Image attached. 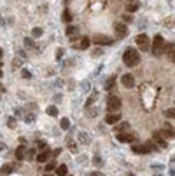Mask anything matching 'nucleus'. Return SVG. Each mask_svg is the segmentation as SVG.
Segmentation results:
<instances>
[{"label": "nucleus", "instance_id": "42", "mask_svg": "<svg viewBox=\"0 0 175 176\" xmlns=\"http://www.w3.org/2000/svg\"><path fill=\"white\" fill-rule=\"evenodd\" d=\"M0 91H4V87H2V85H0Z\"/></svg>", "mask_w": 175, "mask_h": 176}, {"label": "nucleus", "instance_id": "41", "mask_svg": "<svg viewBox=\"0 0 175 176\" xmlns=\"http://www.w3.org/2000/svg\"><path fill=\"white\" fill-rule=\"evenodd\" d=\"M2 52H4V51H2V49H0V56H2Z\"/></svg>", "mask_w": 175, "mask_h": 176}, {"label": "nucleus", "instance_id": "16", "mask_svg": "<svg viewBox=\"0 0 175 176\" xmlns=\"http://www.w3.org/2000/svg\"><path fill=\"white\" fill-rule=\"evenodd\" d=\"M138 5H140V4H137V2H128L126 11H128V12H135V11H138Z\"/></svg>", "mask_w": 175, "mask_h": 176}, {"label": "nucleus", "instance_id": "7", "mask_svg": "<svg viewBox=\"0 0 175 176\" xmlns=\"http://www.w3.org/2000/svg\"><path fill=\"white\" fill-rule=\"evenodd\" d=\"M152 141L158 143L161 148H166V139H165V136H163L159 131H154V134H152Z\"/></svg>", "mask_w": 175, "mask_h": 176}, {"label": "nucleus", "instance_id": "11", "mask_svg": "<svg viewBox=\"0 0 175 176\" xmlns=\"http://www.w3.org/2000/svg\"><path fill=\"white\" fill-rule=\"evenodd\" d=\"M131 150L137 152V154H149V147L147 145H131Z\"/></svg>", "mask_w": 175, "mask_h": 176}, {"label": "nucleus", "instance_id": "6", "mask_svg": "<svg viewBox=\"0 0 175 176\" xmlns=\"http://www.w3.org/2000/svg\"><path fill=\"white\" fill-rule=\"evenodd\" d=\"M161 134L165 138H172V139H175V127H172L170 124H165L163 126V131H159Z\"/></svg>", "mask_w": 175, "mask_h": 176}, {"label": "nucleus", "instance_id": "46", "mask_svg": "<svg viewBox=\"0 0 175 176\" xmlns=\"http://www.w3.org/2000/svg\"><path fill=\"white\" fill-rule=\"evenodd\" d=\"M128 2H133V0H128Z\"/></svg>", "mask_w": 175, "mask_h": 176}, {"label": "nucleus", "instance_id": "20", "mask_svg": "<svg viewBox=\"0 0 175 176\" xmlns=\"http://www.w3.org/2000/svg\"><path fill=\"white\" fill-rule=\"evenodd\" d=\"M53 169H56V162H54V160L51 159V160H49V162L46 164V171H44V173H51Z\"/></svg>", "mask_w": 175, "mask_h": 176}, {"label": "nucleus", "instance_id": "25", "mask_svg": "<svg viewBox=\"0 0 175 176\" xmlns=\"http://www.w3.org/2000/svg\"><path fill=\"white\" fill-rule=\"evenodd\" d=\"M165 117L175 119V108H168V110H165Z\"/></svg>", "mask_w": 175, "mask_h": 176}, {"label": "nucleus", "instance_id": "38", "mask_svg": "<svg viewBox=\"0 0 175 176\" xmlns=\"http://www.w3.org/2000/svg\"><path fill=\"white\" fill-rule=\"evenodd\" d=\"M60 155V148L58 150H54V152H53V157H58Z\"/></svg>", "mask_w": 175, "mask_h": 176}, {"label": "nucleus", "instance_id": "30", "mask_svg": "<svg viewBox=\"0 0 175 176\" xmlns=\"http://www.w3.org/2000/svg\"><path fill=\"white\" fill-rule=\"evenodd\" d=\"M121 19L124 21V23H133V16H131V14H124Z\"/></svg>", "mask_w": 175, "mask_h": 176}, {"label": "nucleus", "instance_id": "32", "mask_svg": "<svg viewBox=\"0 0 175 176\" xmlns=\"http://www.w3.org/2000/svg\"><path fill=\"white\" fill-rule=\"evenodd\" d=\"M93 162H95L97 166H102V164H103V160H102V157H95V159H93Z\"/></svg>", "mask_w": 175, "mask_h": 176}, {"label": "nucleus", "instance_id": "2", "mask_svg": "<svg viewBox=\"0 0 175 176\" xmlns=\"http://www.w3.org/2000/svg\"><path fill=\"white\" fill-rule=\"evenodd\" d=\"M152 54L156 56H159V54H163V51H165V40L161 35H156L154 37V42H152Z\"/></svg>", "mask_w": 175, "mask_h": 176}, {"label": "nucleus", "instance_id": "17", "mask_svg": "<svg viewBox=\"0 0 175 176\" xmlns=\"http://www.w3.org/2000/svg\"><path fill=\"white\" fill-rule=\"evenodd\" d=\"M56 176H67V166L65 164L56 166Z\"/></svg>", "mask_w": 175, "mask_h": 176}, {"label": "nucleus", "instance_id": "27", "mask_svg": "<svg viewBox=\"0 0 175 176\" xmlns=\"http://www.w3.org/2000/svg\"><path fill=\"white\" fill-rule=\"evenodd\" d=\"M25 45H26L28 49H32V47H35V42H33V40L28 37V39H25Z\"/></svg>", "mask_w": 175, "mask_h": 176}, {"label": "nucleus", "instance_id": "12", "mask_svg": "<svg viewBox=\"0 0 175 176\" xmlns=\"http://www.w3.org/2000/svg\"><path fill=\"white\" fill-rule=\"evenodd\" d=\"M119 120H121V115H119L117 112L116 114H109V115L105 117V122H107V124H117Z\"/></svg>", "mask_w": 175, "mask_h": 176}, {"label": "nucleus", "instance_id": "43", "mask_svg": "<svg viewBox=\"0 0 175 176\" xmlns=\"http://www.w3.org/2000/svg\"><path fill=\"white\" fill-rule=\"evenodd\" d=\"M0 77H2V70H0Z\"/></svg>", "mask_w": 175, "mask_h": 176}, {"label": "nucleus", "instance_id": "24", "mask_svg": "<svg viewBox=\"0 0 175 176\" xmlns=\"http://www.w3.org/2000/svg\"><path fill=\"white\" fill-rule=\"evenodd\" d=\"M47 114H49L51 117H56V115H58V108H56V106H49V108H47Z\"/></svg>", "mask_w": 175, "mask_h": 176}, {"label": "nucleus", "instance_id": "18", "mask_svg": "<svg viewBox=\"0 0 175 176\" xmlns=\"http://www.w3.org/2000/svg\"><path fill=\"white\" fill-rule=\"evenodd\" d=\"M25 154H26L25 147H20V148L16 150V159H18V160H25Z\"/></svg>", "mask_w": 175, "mask_h": 176}, {"label": "nucleus", "instance_id": "39", "mask_svg": "<svg viewBox=\"0 0 175 176\" xmlns=\"http://www.w3.org/2000/svg\"><path fill=\"white\" fill-rule=\"evenodd\" d=\"M91 176H103L102 173H98V171H95V173H91Z\"/></svg>", "mask_w": 175, "mask_h": 176}, {"label": "nucleus", "instance_id": "1", "mask_svg": "<svg viewBox=\"0 0 175 176\" xmlns=\"http://www.w3.org/2000/svg\"><path fill=\"white\" fill-rule=\"evenodd\" d=\"M123 61H124V65L126 66H137L138 63H140V54H138V51L137 49H128V51H124V54H123Z\"/></svg>", "mask_w": 175, "mask_h": 176}, {"label": "nucleus", "instance_id": "22", "mask_svg": "<svg viewBox=\"0 0 175 176\" xmlns=\"http://www.w3.org/2000/svg\"><path fill=\"white\" fill-rule=\"evenodd\" d=\"M126 129H130V124H128V122H121V124L116 126V131H119V133H123V131H126Z\"/></svg>", "mask_w": 175, "mask_h": 176}, {"label": "nucleus", "instance_id": "8", "mask_svg": "<svg viewBox=\"0 0 175 176\" xmlns=\"http://www.w3.org/2000/svg\"><path fill=\"white\" fill-rule=\"evenodd\" d=\"M93 42H95L97 45H110V44H112V39H110V37H105V35H97V37L93 39Z\"/></svg>", "mask_w": 175, "mask_h": 176}, {"label": "nucleus", "instance_id": "29", "mask_svg": "<svg viewBox=\"0 0 175 176\" xmlns=\"http://www.w3.org/2000/svg\"><path fill=\"white\" fill-rule=\"evenodd\" d=\"M63 21H65V23H70V21H72V16H70V12H68V11H65V12H63Z\"/></svg>", "mask_w": 175, "mask_h": 176}, {"label": "nucleus", "instance_id": "26", "mask_svg": "<svg viewBox=\"0 0 175 176\" xmlns=\"http://www.w3.org/2000/svg\"><path fill=\"white\" fill-rule=\"evenodd\" d=\"M68 127H70V120H68V119H61V129L67 131Z\"/></svg>", "mask_w": 175, "mask_h": 176}, {"label": "nucleus", "instance_id": "19", "mask_svg": "<svg viewBox=\"0 0 175 176\" xmlns=\"http://www.w3.org/2000/svg\"><path fill=\"white\" fill-rule=\"evenodd\" d=\"M89 47V39L88 37H82L81 42H79V49H88Z\"/></svg>", "mask_w": 175, "mask_h": 176}, {"label": "nucleus", "instance_id": "15", "mask_svg": "<svg viewBox=\"0 0 175 176\" xmlns=\"http://www.w3.org/2000/svg\"><path fill=\"white\" fill-rule=\"evenodd\" d=\"M114 85H116V77L107 78V82H105V89H107V91H110V89H114Z\"/></svg>", "mask_w": 175, "mask_h": 176}, {"label": "nucleus", "instance_id": "37", "mask_svg": "<svg viewBox=\"0 0 175 176\" xmlns=\"http://www.w3.org/2000/svg\"><path fill=\"white\" fill-rule=\"evenodd\" d=\"M152 167H154V169H163V166H161V164H152Z\"/></svg>", "mask_w": 175, "mask_h": 176}, {"label": "nucleus", "instance_id": "40", "mask_svg": "<svg viewBox=\"0 0 175 176\" xmlns=\"http://www.w3.org/2000/svg\"><path fill=\"white\" fill-rule=\"evenodd\" d=\"M170 175H172V176H175V169H172V171H170Z\"/></svg>", "mask_w": 175, "mask_h": 176}, {"label": "nucleus", "instance_id": "14", "mask_svg": "<svg viewBox=\"0 0 175 176\" xmlns=\"http://www.w3.org/2000/svg\"><path fill=\"white\" fill-rule=\"evenodd\" d=\"M12 171H14V166H12V164H5V166H2V169H0L2 175H11Z\"/></svg>", "mask_w": 175, "mask_h": 176}, {"label": "nucleus", "instance_id": "21", "mask_svg": "<svg viewBox=\"0 0 175 176\" xmlns=\"http://www.w3.org/2000/svg\"><path fill=\"white\" fill-rule=\"evenodd\" d=\"M77 32H79L77 26H68V28H67V35H68V37H76Z\"/></svg>", "mask_w": 175, "mask_h": 176}, {"label": "nucleus", "instance_id": "36", "mask_svg": "<svg viewBox=\"0 0 175 176\" xmlns=\"http://www.w3.org/2000/svg\"><path fill=\"white\" fill-rule=\"evenodd\" d=\"M20 65H21V59L16 58V59H14V66H20Z\"/></svg>", "mask_w": 175, "mask_h": 176}, {"label": "nucleus", "instance_id": "23", "mask_svg": "<svg viewBox=\"0 0 175 176\" xmlns=\"http://www.w3.org/2000/svg\"><path fill=\"white\" fill-rule=\"evenodd\" d=\"M33 157H35V150H33V148L26 150V154H25V160H32Z\"/></svg>", "mask_w": 175, "mask_h": 176}, {"label": "nucleus", "instance_id": "45", "mask_svg": "<svg viewBox=\"0 0 175 176\" xmlns=\"http://www.w3.org/2000/svg\"><path fill=\"white\" fill-rule=\"evenodd\" d=\"M0 66H2V61H0Z\"/></svg>", "mask_w": 175, "mask_h": 176}, {"label": "nucleus", "instance_id": "34", "mask_svg": "<svg viewBox=\"0 0 175 176\" xmlns=\"http://www.w3.org/2000/svg\"><path fill=\"white\" fill-rule=\"evenodd\" d=\"M39 148H40V150H44V148H47V147H46V143H44V141H39Z\"/></svg>", "mask_w": 175, "mask_h": 176}, {"label": "nucleus", "instance_id": "33", "mask_svg": "<svg viewBox=\"0 0 175 176\" xmlns=\"http://www.w3.org/2000/svg\"><path fill=\"white\" fill-rule=\"evenodd\" d=\"M23 77H25V78H30V77H32V73H30L28 70H23Z\"/></svg>", "mask_w": 175, "mask_h": 176}, {"label": "nucleus", "instance_id": "10", "mask_svg": "<svg viewBox=\"0 0 175 176\" xmlns=\"http://www.w3.org/2000/svg\"><path fill=\"white\" fill-rule=\"evenodd\" d=\"M114 32L119 37H124L126 35V24L124 23H114Z\"/></svg>", "mask_w": 175, "mask_h": 176}, {"label": "nucleus", "instance_id": "9", "mask_svg": "<svg viewBox=\"0 0 175 176\" xmlns=\"http://www.w3.org/2000/svg\"><path fill=\"white\" fill-rule=\"evenodd\" d=\"M121 82H123V85H124V87H133V85H135V78H133V75H130V73L123 75Z\"/></svg>", "mask_w": 175, "mask_h": 176}, {"label": "nucleus", "instance_id": "31", "mask_svg": "<svg viewBox=\"0 0 175 176\" xmlns=\"http://www.w3.org/2000/svg\"><path fill=\"white\" fill-rule=\"evenodd\" d=\"M81 141H82V143H88V141H89V136H86V134H84V133H81Z\"/></svg>", "mask_w": 175, "mask_h": 176}, {"label": "nucleus", "instance_id": "5", "mask_svg": "<svg viewBox=\"0 0 175 176\" xmlns=\"http://www.w3.org/2000/svg\"><path fill=\"white\" fill-rule=\"evenodd\" d=\"M117 141H121V143H131V141H135L137 139V134H133V133H117Z\"/></svg>", "mask_w": 175, "mask_h": 176}, {"label": "nucleus", "instance_id": "28", "mask_svg": "<svg viewBox=\"0 0 175 176\" xmlns=\"http://www.w3.org/2000/svg\"><path fill=\"white\" fill-rule=\"evenodd\" d=\"M40 35H42V28H33V30H32V37L37 39V37H40Z\"/></svg>", "mask_w": 175, "mask_h": 176}, {"label": "nucleus", "instance_id": "3", "mask_svg": "<svg viewBox=\"0 0 175 176\" xmlns=\"http://www.w3.org/2000/svg\"><path fill=\"white\" fill-rule=\"evenodd\" d=\"M107 106H109V112L114 114V112H119L121 110V99L117 96H109L107 98Z\"/></svg>", "mask_w": 175, "mask_h": 176}, {"label": "nucleus", "instance_id": "13", "mask_svg": "<svg viewBox=\"0 0 175 176\" xmlns=\"http://www.w3.org/2000/svg\"><path fill=\"white\" fill-rule=\"evenodd\" d=\"M49 155H51V154H49V150L46 148V152L42 150L39 155H37V160H39V162H49V160H51V159H49Z\"/></svg>", "mask_w": 175, "mask_h": 176}, {"label": "nucleus", "instance_id": "35", "mask_svg": "<svg viewBox=\"0 0 175 176\" xmlns=\"http://www.w3.org/2000/svg\"><path fill=\"white\" fill-rule=\"evenodd\" d=\"M170 59H172V63H175V49L170 52Z\"/></svg>", "mask_w": 175, "mask_h": 176}, {"label": "nucleus", "instance_id": "44", "mask_svg": "<svg viewBox=\"0 0 175 176\" xmlns=\"http://www.w3.org/2000/svg\"><path fill=\"white\" fill-rule=\"evenodd\" d=\"M154 176H161V175H154Z\"/></svg>", "mask_w": 175, "mask_h": 176}, {"label": "nucleus", "instance_id": "4", "mask_svg": "<svg viewBox=\"0 0 175 176\" xmlns=\"http://www.w3.org/2000/svg\"><path fill=\"white\" fill-rule=\"evenodd\" d=\"M135 42H137V45L142 49V51H151V44H149V37L144 33V35H138L135 39Z\"/></svg>", "mask_w": 175, "mask_h": 176}]
</instances>
